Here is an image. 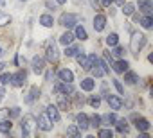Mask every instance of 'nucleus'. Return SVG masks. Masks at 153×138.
I'll return each instance as SVG.
<instances>
[{"label": "nucleus", "instance_id": "obj_2", "mask_svg": "<svg viewBox=\"0 0 153 138\" xmlns=\"http://www.w3.org/2000/svg\"><path fill=\"white\" fill-rule=\"evenodd\" d=\"M20 131L22 136H33L36 131V117L33 113H25L24 117H20Z\"/></svg>", "mask_w": 153, "mask_h": 138}, {"label": "nucleus", "instance_id": "obj_28", "mask_svg": "<svg viewBox=\"0 0 153 138\" xmlns=\"http://www.w3.org/2000/svg\"><path fill=\"white\" fill-rule=\"evenodd\" d=\"M13 120L11 118H2L0 120V134H11L13 133Z\"/></svg>", "mask_w": 153, "mask_h": 138}, {"label": "nucleus", "instance_id": "obj_7", "mask_svg": "<svg viewBox=\"0 0 153 138\" xmlns=\"http://www.w3.org/2000/svg\"><path fill=\"white\" fill-rule=\"evenodd\" d=\"M74 92H76L74 83H63V81H58V79H56V83H54V86H52V93H63V95L70 97Z\"/></svg>", "mask_w": 153, "mask_h": 138}, {"label": "nucleus", "instance_id": "obj_53", "mask_svg": "<svg viewBox=\"0 0 153 138\" xmlns=\"http://www.w3.org/2000/svg\"><path fill=\"white\" fill-rule=\"evenodd\" d=\"M20 2H27V0H20Z\"/></svg>", "mask_w": 153, "mask_h": 138}, {"label": "nucleus", "instance_id": "obj_6", "mask_svg": "<svg viewBox=\"0 0 153 138\" xmlns=\"http://www.w3.org/2000/svg\"><path fill=\"white\" fill-rule=\"evenodd\" d=\"M25 83H27V70H25V68H18L16 72L11 74V81H9L11 86H15V88H24Z\"/></svg>", "mask_w": 153, "mask_h": 138}, {"label": "nucleus", "instance_id": "obj_23", "mask_svg": "<svg viewBox=\"0 0 153 138\" xmlns=\"http://www.w3.org/2000/svg\"><path fill=\"white\" fill-rule=\"evenodd\" d=\"M123 84H126V86H135L137 83H139V74L137 72H133V70H130V68H128V70L126 72H123Z\"/></svg>", "mask_w": 153, "mask_h": 138}, {"label": "nucleus", "instance_id": "obj_8", "mask_svg": "<svg viewBox=\"0 0 153 138\" xmlns=\"http://www.w3.org/2000/svg\"><path fill=\"white\" fill-rule=\"evenodd\" d=\"M130 122H133V127L137 129V133H139V131H149V129H151L149 120H148L146 117L139 115V113H133V115L130 117Z\"/></svg>", "mask_w": 153, "mask_h": 138}, {"label": "nucleus", "instance_id": "obj_49", "mask_svg": "<svg viewBox=\"0 0 153 138\" xmlns=\"http://www.w3.org/2000/svg\"><path fill=\"white\" fill-rule=\"evenodd\" d=\"M54 2H56V4H58V6H65V4H67V2H68V0H54Z\"/></svg>", "mask_w": 153, "mask_h": 138}, {"label": "nucleus", "instance_id": "obj_39", "mask_svg": "<svg viewBox=\"0 0 153 138\" xmlns=\"http://www.w3.org/2000/svg\"><path fill=\"white\" fill-rule=\"evenodd\" d=\"M7 117H9L11 120H15V118H20V117H22V108H20V106L7 108Z\"/></svg>", "mask_w": 153, "mask_h": 138}, {"label": "nucleus", "instance_id": "obj_47", "mask_svg": "<svg viewBox=\"0 0 153 138\" xmlns=\"http://www.w3.org/2000/svg\"><path fill=\"white\" fill-rule=\"evenodd\" d=\"M90 6L94 9H99V0H90Z\"/></svg>", "mask_w": 153, "mask_h": 138}, {"label": "nucleus", "instance_id": "obj_51", "mask_svg": "<svg viewBox=\"0 0 153 138\" xmlns=\"http://www.w3.org/2000/svg\"><path fill=\"white\" fill-rule=\"evenodd\" d=\"M2 70H6V63H0V72Z\"/></svg>", "mask_w": 153, "mask_h": 138}, {"label": "nucleus", "instance_id": "obj_20", "mask_svg": "<svg viewBox=\"0 0 153 138\" xmlns=\"http://www.w3.org/2000/svg\"><path fill=\"white\" fill-rule=\"evenodd\" d=\"M79 52H83V47H81L79 43H70V45H67V47H65L63 56H65V57H68V59H72V57L78 56Z\"/></svg>", "mask_w": 153, "mask_h": 138}, {"label": "nucleus", "instance_id": "obj_42", "mask_svg": "<svg viewBox=\"0 0 153 138\" xmlns=\"http://www.w3.org/2000/svg\"><path fill=\"white\" fill-rule=\"evenodd\" d=\"M58 7H59V6L54 2V0H45V9H47V13H54Z\"/></svg>", "mask_w": 153, "mask_h": 138}, {"label": "nucleus", "instance_id": "obj_32", "mask_svg": "<svg viewBox=\"0 0 153 138\" xmlns=\"http://www.w3.org/2000/svg\"><path fill=\"white\" fill-rule=\"evenodd\" d=\"M126 47H123L121 43H117L115 47H112L110 48V54H112V57H115V59H119V57H124L126 56Z\"/></svg>", "mask_w": 153, "mask_h": 138}, {"label": "nucleus", "instance_id": "obj_29", "mask_svg": "<svg viewBox=\"0 0 153 138\" xmlns=\"http://www.w3.org/2000/svg\"><path fill=\"white\" fill-rule=\"evenodd\" d=\"M65 134L70 136V138H81L83 131H81L78 126H76V124H68V126L65 127Z\"/></svg>", "mask_w": 153, "mask_h": 138}, {"label": "nucleus", "instance_id": "obj_35", "mask_svg": "<svg viewBox=\"0 0 153 138\" xmlns=\"http://www.w3.org/2000/svg\"><path fill=\"white\" fill-rule=\"evenodd\" d=\"M11 22H13V16H11L9 13H6V11H2V9H0V29L7 27Z\"/></svg>", "mask_w": 153, "mask_h": 138}, {"label": "nucleus", "instance_id": "obj_14", "mask_svg": "<svg viewBox=\"0 0 153 138\" xmlns=\"http://www.w3.org/2000/svg\"><path fill=\"white\" fill-rule=\"evenodd\" d=\"M56 79L58 81H63V83H74L76 76H74V72L70 70L68 66H61L59 70L56 72Z\"/></svg>", "mask_w": 153, "mask_h": 138}, {"label": "nucleus", "instance_id": "obj_33", "mask_svg": "<svg viewBox=\"0 0 153 138\" xmlns=\"http://www.w3.org/2000/svg\"><path fill=\"white\" fill-rule=\"evenodd\" d=\"M90 74H92V77L94 79H101V77H105L106 74H105V70H103V68H101V65L99 63H96L94 66H90V70H88Z\"/></svg>", "mask_w": 153, "mask_h": 138}, {"label": "nucleus", "instance_id": "obj_31", "mask_svg": "<svg viewBox=\"0 0 153 138\" xmlns=\"http://www.w3.org/2000/svg\"><path fill=\"white\" fill-rule=\"evenodd\" d=\"M101 102H103V97H101L99 93H96V95H88V99H85V104H88V106L94 108V109H99Z\"/></svg>", "mask_w": 153, "mask_h": 138}, {"label": "nucleus", "instance_id": "obj_12", "mask_svg": "<svg viewBox=\"0 0 153 138\" xmlns=\"http://www.w3.org/2000/svg\"><path fill=\"white\" fill-rule=\"evenodd\" d=\"M106 23H108V18L105 13H96L94 15V20H92V27L96 32H103L106 29Z\"/></svg>", "mask_w": 153, "mask_h": 138}, {"label": "nucleus", "instance_id": "obj_45", "mask_svg": "<svg viewBox=\"0 0 153 138\" xmlns=\"http://www.w3.org/2000/svg\"><path fill=\"white\" fill-rule=\"evenodd\" d=\"M2 118H9L7 117V108H0V120Z\"/></svg>", "mask_w": 153, "mask_h": 138}, {"label": "nucleus", "instance_id": "obj_22", "mask_svg": "<svg viewBox=\"0 0 153 138\" xmlns=\"http://www.w3.org/2000/svg\"><path fill=\"white\" fill-rule=\"evenodd\" d=\"M142 15H149L153 16V2L151 0H137V6H135Z\"/></svg>", "mask_w": 153, "mask_h": 138}, {"label": "nucleus", "instance_id": "obj_18", "mask_svg": "<svg viewBox=\"0 0 153 138\" xmlns=\"http://www.w3.org/2000/svg\"><path fill=\"white\" fill-rule=\"evenodd\" d=\"M45 113L49 115V118H51L54 124L61 122V111L58 109V106H56V104H47V106H45Z\"/></svg>", "mask_w": 153, "mask_h": 138}, {"label": "nucleus", "instance_id": "obj_13", "mask_svg": "<svg viewBox=\"0 0 153 138\" xmlns=\"http://www.w3.org/2000/svg\"><path fill=\"white\" fill-rule=\"evenodd\" d=\"M112 70L117 74V76H123V72H126L128 68H130V61L126 57H119V59H114L112 63Z\"/></svg>", "mask_w": 153, "mask_h": 138}, {"label": "nucleus", "instance_id": "obj_3", "mask_svg": "<svg viewBox=\"0 0 153 138\" xmlns=\"http://www.w3.org/2000/svg\"><path fill=\"white\" fill-rule=\"evenodd\" d=\"M43 57H45V61H49L52 65H56L59 61L61 56H59V50H58V45H56V40L54 38H51L45 43V54H43Z\"/></svg>", "mask_w": 153, "mask_h": 138}, {"label": "nucleus", "instance_id": "obj_48", "mask_svg": "<svg viewBox=\"0 0 153 138\" xmlns=\"http://www.w3.org/2000/svg\"><path fill=\"white\" fill-rule=\"evenodd\" d=\"M124 4V0H114V6H117V7H121Z\"/></svg>", "mask_w": 153, "mask_h": 138}, {"label": "nucleus", "instance_id": "obj_10", "mask_svg": "<svg viewBox=\"0 0 153 138\" xmlns=\"http://www.w3.org/2000/svg\"><path fill=\"white\" fill-rule=\"evenodd\" d=\"M106 104H108V108L112 109V111H121L123 108H124V101H123V95H114V93H108L106 97Z\"/></svg>", "mask_w": 153, "mask_h": 138}, {"label": "nucleus", "instance_id": "obj_26", "mask_svg": "<svg viewBox=\"0 0 153 138\" xmlns=\"http://www.w3.org/2000/svg\"><path fill=\"white\" fill-rule=\"evenodd\" d=\"M115 120H117V111H108L101 115V126L105 127H114Z\"/></svg>", "mask_w": 153, "mask_h": 138}, {"label": "nucleus", "instance_id": "obj_37", "mask_svg": "<svg viewBox=\"0 0 153 138\" xmlns=\"http://www.w3.org/2000/svg\"><path fill=\"white\" fill-rule=\"evenodd\" d=\"M88 126H90L92 129H97V127H101V115H99V113L88 115Z\"/></svg>", "mask_w": 153, "mask_h": 138}, {"label": "nucleus", "instance_id": "obj_40", "mask_svg": "<svg viewBox=\"0 0 153 138\" xmlns=\"http://www.w3.org/2000/svg\"><path fill=\"white\" fill-rule=\"evenodd\" d=\"M110 81H112V86L117 90V93H119V95H124V84H123V81L117 79V77H114V79H110Z\"/></svg>", "mask_w": 153, "mask_h": 138}, {"label": "nucleus", "instance_id": "obj_34", "mask_svg": "<svg viewBox=\"0 0 153 138\" xmlns=\"http://www.w3.org/2000/svg\"><path fill=\"white\" fill-rule=\"evenodd\" d=\"M135 11H137V7H135L133 2H124V4L121 6V13H123L124 16H131Z\"/></svg>", "mask_w": 153, "mask_h": 138}, {"label": "nucleus", "instance_id": "obj_9", "mask_svg": "<svg viewBox=\"0 0 153 138\" xmlns=\"http://www.w3.org/2000/svg\"><path fill=\"white\" fill-rule=\"evenodd\" d=\"M45 65H47V61H45V57H43V56L34 54V56L31 57V70H33V74L42 76V74H43V70L47 68Z\"/></svg>", "mask_w": 153, "mask_h": 138}, {"label": "nucleus", "instance_id": "obj_17", "mask_svg": "<svg viewBox=\"0 0 153 138\" xmlns=\"http://www.w3.org/2000/svg\"><path fill=\"white\" fill-rule=\"evenodd\" d=\"M56 106H58V109L59 111H68V109H72V104H70V97H67V95H63V93H56Z\"/></svg>", "mask_w": 153, "mask_h": 138}, {"label": "nucleus", "instance_id": "obj_24", "mask_svg": "<svg viewBox=\"0 0 153 138\" xmlns=\"http://www.w3.org/2000/svg\"><path fill=\"white\" fill-rule=\"evenodd\" d=\"M74 41H76V38H74V32H72L70 29H65V31L58 36V43L63 45V47H67V45H70V43H74Z\"/></svg>", "mask_w": 153, "mask_h": 138}, {"label": "nucleus", "instance_id": "obj_15", "mask_svg": "<svg viewBox=\"0 0 153 138\" xmlns=\"http://www.w3.org/2000/svg\"><path fill=\"white\" fill-rule=\"evenodd\" d=\"M96 86H97V83H96V79H94L92 76H87V77H83V79L79 81V90L85 92V93L96 92Z\"/></svg>", "mask_w": 153, "mask_h": 138}, {"label": "nucleus", "instance_id": "obj_38", "mask_svg": "<svg viewBox=\"0 0 153 138\" xmlns=\"http://www.w3.org/2000/svg\"><path fill=\"white\" fill-rule=\"evenodd\" d=\"M97 136L99 138H114V129L101 126V127H97Z\"/></svg>", "mask_w": 153, "mask_h": 138}, {"label": "nucleus", "instance_id": "obj_25", "mask_svg": "<svg viewBox=\"0 0 153 138\" xmlns=\"http://www.w3.org/2000/svg\"><path fill=\"white\" fill-rule=\"evenodd\" d=\"M72 29H74L72 32H74V38L76 40H79V41H87L88 40V32H87V29H85L83 23H76Z\"/></svg>", "mask_w": 153, "mask_h": 138}, {"label": "nucleus", "instance_id": "obj_16", "mask_svg": "<svg viewBox=\"0 0 153 138\" xmlns=\"http://www.w3.org/2000/svg\"><path fill=\"white\" fill-rule=\"evenodd\" d=\"M74 124L78 126V127H79L83 133L90 129V126H88V115H87L85 111H79V113H76V117H74Z\"/></svg>", "mask_w": 153, "mask_h": 138}, {"label": "nucleus", "instance_id": "obj_19", "mask_svg": "<svg viewBox=\"0 0 153 138\" xmlns=\"http://www.w3.org/2000/svg\"><path fill=\"white\" fill-rule=\"evenodd\" d=\"M114 127H115V131H117L119 134H128V133H130V129H131L130 120H128V118H119V117H117V120H115Z\"/></svg>", "mask_w": 153, "mask_h": 138}, {"label": "nucleus", "instance_id": "obj_11", "mask_svg": "<svg viewBox=\"0 0 153 138\" xmlns=\"http://www.w3.org/2000/svg\"><path fill=\"white\" fill-rule=\"evenodd\" d=\"M42 97V88L38 86V84H33V86H29V92L25 93V97H24V102L25 104H34L38 99Z\"/></svg>", "mask_w": 153, "mask_h": 138}, {"label": "nucleus", "instance_id": "obj_46", "mask_svg": "<svg viewBox=\"0 0 153 138\" xmlns=\"http://www.w3.org/2000/svg\"><path fill=\"white\" fill-rule=\"evenodd\" d=\"M6 54H7V48H6V47H4L2 43H0V57H4Z\"/></svg>", "mask_w": 153, "mask_h": 138}, {"label": "nucleus", "instance_id": "obj_44", "mask_svg": "<svg viewBox=\"0 0 153 138\" xmlns=\"http://www.w3.org/2000/svg\"><path fill=\"white\" fill-rule=\"evenodd\" d=\"M6 93H7V90H6V86L2 84V86H0V102L6 99Z\"/></svg>", "mask_w": 153, "mask_h": 138}, {"label": "nucleus", "instance_id": "obj_21", "mask_svg": "<svg viewBox=\"0 0 153 138\" xmlns=\"http://www.w3.org/2000/svg\"><path fill=\"white\" fill-rule=\"evenodd\" d=\"M38 23H40L42 27H45V29H52V27L56 25V20H54L52 13H43V15L38 16Z\"/></svg>", "mask_w": 153, "mask_h": 138}, {"label": "nucleus", "instance_id": "obj_30", "mask_svg": "<svg viewBox=\"0 0 153 138\" xmlns=\"http://www.w3.org/2000/svg\"><path fill=\"white\" fill-rule=\"evenodd\" d=\"M137 23H139L142 29L151 31V29H153V16H149V15H142V16H139Z\"/></svg>", "mask_w": 153, "mask_h": 138}, {"label": "nucleus", "instance_id": "obj_43", "mask_svg": "<svg viewBox=\"0 0 153 138\" xmlns=\"http://www.w3.org/2000/svg\"><path fill=\"white\" fill-rule=\"evenodd\" d=\"M99 6L105 7V9H108V7L114 6V0H99Z\"/></svg>", "mask_w": 153, "mask_h": 138}, {"label": "nucleus", "instance_id": "obj_1", "mask_svg": "<svg viewBox=\"0 0 153 138\" xmlns=\"http://www.w3.org/2000/svg\"><path fill=\"white\" fill-rule=\"evenodd\" d=\"M146 41H148V38H146L144 32H139V31H133L131 32V36H130V52H131V56L135 59H139L140 50L144 48Z\"/></svg>", "mask_w": 153, "mask_h": 138}, {"label": "nucleus", "instance_id": "obj_5", "mask_svg": "<svg viewBox=\"0 0 153 138\" xmlns=\"http://www.w3.org/2000/svg\"><path fill=\"white\" fill-rule=\"evenodd\" d=\"M36 129H40L43 133H51L54 129V122L49 118V115L45 113V109L42 113H38V117H36Z\"/></svg>", "mask_w": 153, "mask_h": 138}, {"label": "nucleus", "instance_id": "obj_41", "mask_svg": "<svg viewBox=\"0 0 153 138\" xmlns=\"http://www.w3.org/2000/svg\"><path fill=\"white\" fill-rule=\"evenodd\" d=\"M9 81H11V72H7V70H2L0 72V84H9Z\"/></svg>", "mask_w": 153, "mask_h": 138}, {"label": "nucleus", "instance_id": "obj_50", "mask_svg": "<svg viewBox=\"0 0 153 138\" xmlns=\"http://www.w3.org/2000/svg\"><path fill=\"white\" fill-rule=\"evenodd\" d=\"M148 63H153V54H148Z\"/></svg>", "mask_w": 153, "mask_h": 138}, {"label": "nucleus", "instance_id": "obj_4", "mask_svg": "<svg viewBox=\"0 0 153 138\" xmlns=\"http://www.w3.org/2000/svg\"><path fill=\"white\" fill-rule=\"evenodd\" d=\"M58 25H61L63 29H72L76 23H79V15L76 13H61L58 16Z\"/></svg>", "mask_w": 153, "mask_h": 138}, {"label": "nucleus", "instance_id": "obj_27", "mask_svg": "<svg viewBox=\"0 0 153 138\" xmlns=\"http://www.w3.org/2000/svg\"><path fill=\"white\" fill-rule=\"evenodd\" d=\"M76 61H78V65H79L81 70H85V72H88V70H90V61H88V56L85 54V50H83V52H79L78 56H76Z\"/></svg>", "mask_w": 153, "mask_h": 138}, {"label": "nucleus", "instance_id": "obj_52", "mask_svg": "<svg viewBox=\"0 0 153 138\" xmlns=\"http://www.w3.org/2000/svg\"><path fill=\"white\" fill-rule=\"evenodd\" d=\"M0 4H4V0H0Z\"/></svg>", "mask_w": 153, "mask_h": 138}, {"label": "nucleus", "instance_id": "obj_36", "mask_svg": "<svg viewBox=\"0 0 153 138\" xmlns=\"http://www.w3.org/2000/svg\"><path fill=\"white\" fill-rule=\"evenodd\" d=\"M105 43H106V47H108V48L115 47V45L119 43V34H117V32H110V34L105 38Z\"/></svg>", "mask_w": 153, "mask_h": 138}]
</instances>
